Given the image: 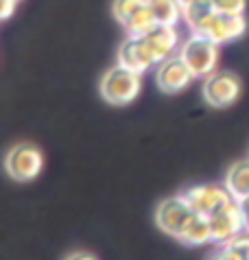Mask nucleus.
Masks as SVG:
<instances>
[{
  "instance_id": "obj_7",
  "label": "nucleus",
  "mask_w": 249,
  "mask_h": 260,
  "mask_svg": "<svg viewBox=\"0 0 249 260\" xmlns=\"http://www.w3.org/2000/svg\"><path fill=\"white\" fill-rule=\"evenodd\" d=\"M186 199L190 201V206L195 208V212H199L203 216H212L216 214L221 208L232 204L234 197L225 186H214V184H201V186H193L186 192Z\"/></svg>"
},
{
  "instance_id": "obj_8",
  "label": "nucleus",
  "mask_w": 249,
  "mask_h": 260,
  "mask_svg": "<svg viewBox=\"0 0 249 260\" xmlns=\"http://www.w3.org/2000/svg\"><path fill=\"white\" fill-rule=\"evenodd\" d=\"M195 79L193 70L188 68V63L181 59V55H171L168 59L158 63V72H155V81L158 88L166 92V94H175L188 88V83Z\"/></svg>"
},
{
  "instance_id": "obj_4",
  "label": "nucleus",
  "mask_w": 249,
  "mask_h": 260,
  "mask_svg": "<svg viewBox=\"0 0 249 260\" xmlns=\"http://www.w3.org/2000/svg\"><path fill=\"white\" fill-rule=\"evenodd\" d=\"M195 214L197 212H195V208L190 206V201L186 199V194H175V197H166L158 204L155 223L168 236L179 238Z\"/></svg>"
},
{
  "instance_id": "obj_9",
  "label": "nucleus",
  "mask_w": 249,
  "mask_h": 260,
  "mask_svg": "<svg viewBox=\"0 0 249 260\" xmlns=\"http://www.w3.org/2000/svg\"><path fill=\"white\" fill-rule=\"evenodd\" d=\"M116 63L138 72V75H144V72L151 66H155L158 61H155V57H153L144 38H140V35H127L118 48V61Z\"/></svg>"
},
{
  "instance_id": "obj_11",
  "label": "nucleus",
  "mask_w": 249,
  "mask_h": 260,
  "mask_svg": "<svg viewBox=\"0 0 249 260\" xmlns=\"http://www.w3.org/2000/svg\"><path fill=\"white\" fill-rule=\"evenodd\" d=\"M149 44L155 61H164L171 55H175V50L179 46V33L173 24H155L146 35H142Z\"/></svg>"
},
{
  "instance_id": "obj_13",
  "label": "nucleus",
  "mask_w": 249,
  "mask_h": 260,
  "mask_svg": "<svg viewBox=\"0 0 249 260\" xmlns=\"http://www.w3.org/2000/svg\"><path fill=\"white\" fill-rule=\"evenodd\" d=\"M225 188L234 199H243L249 194V160H236L225 175Z\"/></svg>"
},
{
  "instance_id": "obj_24",
  "label": "nucleus",
  "mask_w": 249,
  "mask_h": 260,
  "mask_svg": "<svg viewBox=\"0 0 249 260\" xmlns=\"http://www.w3.org/2000/svg\"><path fill=\"white\" fill-rule=\"evenodd\" d=\"M16 3H20V0H16Z\"/></svg>"
},
{
  "instance_id": "obj_2",
  "label": "nucleus",
  "mask_w": 249,
  "mask_h": 260,
  "mask_svg": "<svg viewBox=\"0 0 249 260\" xmlns=\"http://www.w3.org/2000/svg\"><path fill=\"white\" fill-rule=\"evenodd\" d=\"M181 59L188 63V68L193 70L195 79H206L208 75L216 70L219 63V44L208 40L206 35L195 33L179 46Z\"/></svg>"
},
{
  "instance_id": "obj_23",
  "label": "nucleus",
  "mask_w": 249,
  "mask_h": 260,
  "mask_svg": "<svg viewBox=\"0 0 249 260\" xmlns=\"http://www.w3.org/2000/svg\"><path fill=\"white\" fill-rule=\"evenodd\" d=\"M179 3H181V5H186V3H190V0H179Z\"/></svg>"
},
{
  "instance_id": "obj_19",
  "label": "nucleus",
  "mask_w": 249,
  "mask_h": 260,
  "mask_svg": "<svg viewBox=\"0 0 249 260\" xmlns=\"http://www.w3.org/2000/svg\"><path fill=\"white\" fill-rule=\"evenodd\" d=\"M216 11L223 13H245L247 0H212Z\"/></svg>"
},
{
  "instance_id": "obj_20",
  "label": "nucleus",
  "mask_w": 249,
  "mask_h": 260,
  "mask_svg": "<svg viewBox=\"0 0 249 260\" xmlns=\"http://www.w3.org/2000/svg\"><path fill=\"white\" fill-rule=\"evenodd\" d=\"M16 5H18L16 0H0V20H9Z\"/></svg>"
},
{
  "instance_id": "obj_10",
  "label": "nucleus",
  "mask_w": 249,
  "mask_h": 260,
  "mask_svg": "<svg viewBox=\"0 0 249 260\" xmlns=\"http://www.w3.org/2000/svg\"><path fill=\"white\" fill-rule=\"evenodd\" d=\"M210 219V228H212V243H228L230 238L238 236L240 232H245L243 225V216H240V208H238V199H234L232 204L221 208L216 214L208 216Z\"/></svg>"
},
{
  "instance_id": "obj_22",
  "label": "nucleus",
  "mask_w": 249,
  "mask_h": 260,
  "mask_svg": "<svg viewBox=\"0 0 249 260\" xmlns=\"http://www.w3.org/2000/svg\"><path fill=\"white\" fill-rule=\"evenodd\" d=\"M68 258H94V256L85 254V251H77V254H68Z\"/></svg>"
},
{
  "instance_id": "obj_15",
  "label": "nucleus",
  "mask_w": 249,
  "mask_h": 260,
  "mask_svg": "<svg viewBox=\"0 0 249 260\" xmlns=\"http://www.w3.org/2000/svg\"><path fill=\"white\" fill-rule=\"evenodd\" d=\"M214 11L216 9L212 0H190V3L184 5V20L190 26V31H197L206 22V18H210Z\"/></svg>"
},
{
  "instance_id": "obj_14",
  "label": "nucleus",
  "mask_w": 249,
  "mask_h": 260,
  "mask_svg": "<svg viewBox=\"0 0 249 260\" xmlns=\"http://www.w3.org/2000/svg\"><path fill=\"white\" fill-rule=\"evenodd\" d=\"M149 7L158 20V24L177 26V22L184 18V5L179 0H149Z\"/></svg>"
},
{
  "instance_id": "obj_1",
  "label": "nucleus",
  "mask_w": 249,
  "mask_h": 260,
  "mask_svg": "<svg viewBox=\"0 0 249 260\" xmlns=\"http://www.w3.org/2000/svg\"><path fill=\"white\" fill-rule=\"evenodd\" d=\"M140 88H142V75L129 70L116 63L112 66L103 77H101V96L105 99V103L109 105H129L134 103L140 94Z\"/></svg>"
},
{
  "instance_id": "obj_5",
  "label": "nucleus",
  "mask_w": 249,
  "mask_h": 260,
  "mask_svg": "<svg viewBox=\"0 0 249 260\" xmlns=\"http://www.w3.org/2000/svg\"><path fill=\"white\" fill-rule=\"evenodd\" d=\"M240 92H243V83L238 75L228 70H214L203 81V99L210 107H219V110L236 103Z\"/></svg>"
},
{
  "instance_id": "obj_18",
  "label": "nucleus",
  "mask_w": 249,
  "mask_h": 260,
  "mask_svg": "<svg viewBox=\"0 0 249 260\" xmlns=\"http://www.w3.org/2000/svg\"><path fill=\"white\" fill-rule=\"evenodd\" d=\"M149 7V0H114L112 5V13L120 24H124L131 16H136L140 9Z\"/></svg>"
},
{
  "instance_id": "obj_21",
  "label": "nucleus",
  "mask_w": 249,
  "mask_h": 260,
  "mask_svg": "<svg viewBox=\"0 0 249 260\" xmlns=\"http://www.w3.org/2000/svg\"><path fill=\"white\" fill-rule=\"evenodd\" d=\"M238 208H240V216H243L245 232H249V194L243 199H238Z\"/></svg>"
},
{
  "instance_id": "obj_6",
  "label": "nucleus",
  "mask_w": 249,
  "mask_h": 260,
  "mask_svg": "<svg viewBox=\"0 0 249 260\" xmlns=\"http://www.w3.org/2000/svg\"><path fill=\"white\" fill-rule=\"evenodd\" d=\"M247 31V22L243 13H223V11H214L210 18H206L199 28L195 33L206 35L208 40L216 42L219 46L228 44V42H234L238 38H243Z\"/></svg>"
},
{
  "instance_id": "obj_3",
  "label": "nucleus",
  "mask_w": 249,
  "mask_h": 260,
  "mask_svg": "<svg viewBox=\"0 0 249 260\" xmlns=\"http://www.w3.org/2000/svg\"><path fill=\"white\" fill-rule=\"evenodd\" d=\"M44 169L42 151L31 142H18L7 151L5 171L13 182H31Z\"/></svg>"
},
{
  "instance_id": "obj_17",
  "label": "nucleus",
  "mask_w": 249,
  "mask_h": 260,
  "mask_svg": "<svg viewBox=\"0 0 249 260\" xmlns=\"http://www.w3.org/2000/svg\"><path fill=\"white\" fill-rule=\"evenodd\" d=\"M221 256L232 260H249V232H240L228 243H223Z\"/></svg>"
},
{
  "instance_id": "obj_12",
  "label": "nucleus",
  "mask_w": 249,
  "mask_h": 260,
  "mask_svg": "<svg viewBox=\"0 0 249 260\" xmlns=\"http://www.w3.org/2000/svg\"><path fill=\"white\" fill-rule=\"evenodd\" d=\"M181 245L186 247H201V245L212 243V228H210V219L197 212L190 223L186 225V230L181 232V236L177 238Z\"/></svg>"
},
{
  "instance_id": "obj_16",
  "label": "nucleus",
  "mask_w": 249,
  "mask_h": 260,
  "mask_svg": "<svg viewBox=\"0 0 249 260\" xmlns=\"http://www.w3.org/2000/svg\"><path fill=\"white\" fill-rule=\"evenodd\" d=\"M155 24H158V20H155V16H153L151 7H144V9H140L136 16H131L127 22L122 24V28L127 31V35H140L142 38V35L149 33Z\"/></svg>"
}]
</instances>
